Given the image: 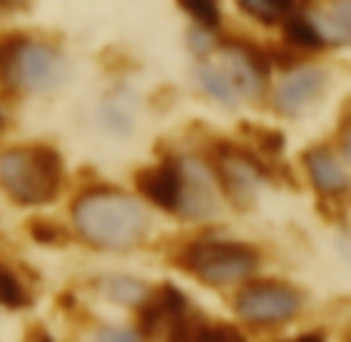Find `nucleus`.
<instances>
[{"label":"nucleus","mask_w":351,"mask_h":342,"mask_svg":"<svg viewBox=\"0 0 351 342\" xmlns=\"http://www.w3.org/2000/svg\"><path fill=\"white\" fill-rule=\"evenodd\" d=\"M19 6H25V0H0V12H12Z\"/></svg>","instance_id":"23"},{"label":"nucleus","mask_w":351,"mask_h":342,"mask_svg":"<svg viewBox=\"0 0 351 342\" xmlns=\"http://www.w3.org/2000/svg\"><path fill=\"white\" fill-rule=\"evenodd\" d=\"M0 127H3V117H0Z\"/></svg>","instance_id":"24"},{"label":"nucleus","mask_w":351,"mask_h":342,"mask_svg":"<svg viewBox=\"0 0 351 342\" xmlns=\"http://www.w3.org/2000/svg\"><path fill=\"white\" fill-rule=\"evenodd\" d=\"M182 269L194 271L200 281L222 287V284H234L243 281L256 271V256L253 247L243 244H228V241H197V244L185 247L182 256L176 259Z\"/></svg>","instance_id":"4"},{"label":"nucleus","mask_w":351,"mask_h":342,"mask_svg":"<svg viewBox=\"0 0 351 342\" xmlns=\"http://www.w3.org/2000/svg\"><path fill=\"white\" fill-rule=\"evenodd\" d=\"M191 77H194V84H197V90L204 93V96H210L213 102L225 105V108H234V105L241 102V99H237V93H234V86L228 84V77L222 74V68H219L216 62L200 59L197 65H194Z\"/></svg>","instance_id":"12"},{"label":"nucleus","mask_w":351,"mask_h":342,"mask_svg":"<svg viewBox=\"0 0 351 342\" xmlns=\"http://www.w3.org/2000/svg\"><path fill=\"white\" fill-rule=\"evenodd\" d=\"M302 308V293L287 284L256 281L237 293V315L247 324H284Z\"/></svg>","instance_id":"6"},{"label":"nucleus","mask_w":351,"mask_h":342,"mask_svg":"<svg viewBox=\"0 0 351 342\" xmlns=\"http://www.w3.org/2000/svg\"><path fill=\"white\" fill-rule=\"evenodd\" d=\"M216 47H219V40H216V34H213V31L197 28V25H194L191 31H188V49H191V53L197 56V62L216 53Z\"/></svg>","instance_id":"18"},{"label":"nucleus","mask_w":351,"mask_h":342,"mask_svg":"<svg viewBox=\"0 0 351 342\" xmlns=\"http://www.w3.org/2000/svg\"><path fill=\"white\" fill-rule=\"evenodd\" d=\"M219 53H222V74L228 77V84L234 86L237 99H259L268 86V74H271V59H268V49L253 47L250 40L241 37H231V40L219 43Z\"/></svg>","instance_id":"5"},{"label":"nucleus","mask_w":351,"mask_h":342,"mask_svg":"<svg viewBox=\"0 0 351 342\" xmlns=\"http://www.w3.org/2000/svg\"><path fill=\"white\" fill-rule=\"evenodd\" d=\"M105 293L117 302V306H142L148 300V287L136 278H111L105 284Z\"/></svg>","instance_id":"16"},{"label":"nucleus","mask_w":351,"mask_h":342,"mask_svg":"<svg viewBox=\"0 0 351 342\" xmlns=\"http://www.w3.org/2000/svg\"><path fill=\"white\" fill-rule=\"evenodd\" d=\"M96 342H142V337L130 327H105L96 337Z\"/></svg>","instance_id":"22"},{"label":"nucleus","mask_w":351,"mask_h":342,"mask_svg":"<svg viewBox=\"0 0 351 342\" xmlns=\"http://www.w3.org/2000/svg\"><path fill=\"white\" fill-rule=\"evenodd\" d=\"M136 185H139L142 197L152 201L160 210H179L182 197V170L179 160H160L145 170L136 173Z\"/></svg>","instance_id":"9"},{"label":"nucleus","mask_w":351,"mask_h":342,"mask_svg":"<svg viewBox=\"0 0 351 342\" xmlns=\"http://www.w3.org/2000/svg\"><path fill=\"white\" fill-rule=\"evenodd\" d=\"M0 302L10 308H22L25 302H28V293H25V287L19 284V278L12 275L6 265H0Z\"/></svg>","instance_id":"17"},{"label":"nucleus","mask_w":351,"mask_h":342,"mask_svg":"<svg viewBox=\"0 0 351 342\" xmlns=\"http://www.w3.org/2000/svg\"><path fill=\"white\" fill-rule=\"evenodd\" d=\"M253 139H256V145L262 148L265 154H280V148H284V136L280 133H274V130H262V127H253Z\"/></svg>","instance_id":"20"},{"label":"nucleus","mask_w":351,"mask_h":342,"mask_svg":"<svg viewBox=\"0 0 351 342\" xmlns=\"http://www.w3.org/2000/svg\"><path fill=\"white\" fill-rule=\"evenodd\" d=\"M234 3L247 19L265 25V28H278L287 16L296 12L299 0H234Z\"/></svg>","instance_id":"13"},{"label":"nucleus","mask_w":351,"mask_h":342,"mask_svg":"<svg viewBox=\"0 0 351 342\" xmlns=\"http://www.w3.org/2000/svg\"><path fill=\"white\" fill-rule=\"evenodd\" d=\"M305 160V170H308V179L321 195L327 197H339L346 195L348 188V170H346V160L333 151L330 145H315L302 154Z\"/></svg>","instance_id":"10"},{"label":"nucleus","mask_w":351,"mask_h":342,"mask_svg":"<svg viewBox=\"0 0 351 342\" xmlns=\"http://www.w3.org/2000/svg\"><path fill=\"white\" fill-rule=\"evenodd\" d=\"M213 173H216V182L225 188V195L231 201H237L241 207L253 201L259 185L268 176L265 167L259 164V158H253L243 148H231V145H219V158H216Z\"/></svg>","instance_id":"8"},{"label":"nucleus","mask_w":351,"mask_h":342,"mask_svg":"<svg viewBox=\"0 0 351 342\" xmlns=\"http://www.w3.org/2000/svg\"><path fill=\"white\" fill-rule=\"evenodd\" d=\"M28 232L43 244H65L68 241V234L59 225H49V222H34V225H28Z\"/></svg>","instance_id":"21"},{"label":"nucleus","mask_w":351,"mask_h":342,"mask_svg":"<svg viewBox=\"0 0 351 342\" xmlns=\"http://www.w3.org/2000/svg\"><path fill=\"white\" fill-rule=\"evenodd\" d=\"M173 342H243V337L222 324H194V327H176Z\"/></svg>","instance_id":"14"},{"label":"nucleus","mask_w":351,"mask_h":342,"mask_svg":"<svg viewBox=\"0 0 351 342\" xmlns=\"http://www.w3.org/2000/svg\"><path fill=\"white\" fill-rule=\"evenodd\" d=\"M74 228L102 250H130L148 232V210L133 195L111 185H96L74 197Z\"/></svg>","instance_id":"1"},{"label":"nucleus","mask_w":351,"mask_h":342,"mask_svg":"<svg viewBox=\"0 0 351 342\" xmlns=\"http://www.w3.org/2000/svg\"><path fill=\"white\" fill-rule=\"evenodd\" d=\"M327 86H330L327 68L315 65V62H296V65L284 68L280 80L271 86V105L280 114L299 117L315 102H321Z\"/></svg>","instance_id":"7"},{"label":"nucleus","mask_w":351,"mask_h":342,"mask_svg":"<svg viewBox=\"0 0 351 342\" xmlns=\"http://www.w3.org/2000/svg\"><path fill=\"white\" fill-rule=\"evenodd\" d=\"M102 123L111 133H130V130H133V117L127 114V108H121V105H114V102L102 105Z\"/></svg>","instance_id":"19"},{"label":"nucleus","mask_w":351,"mask_h":342,"mask_svg":"<svg viewBox=\"0 0 351 342\" xmlns=\"http://www.w3.org/2000/svg\"><path fill=\"white\" fill-rule=\"evenodd\" d=\"M176 3L185 10V16L191 19L197 28L216 31L222 25V10H219V0H176Z\"/></svg>","instance_id":"15"},{"label":"nucleus","mask_w":351,"mask_h":342,"mask_svg":"<svg viewBox=\"0 0 351 342\" xmlns=\"http://www.w3.org/2000/svg\"><path fill=\"white\" fill-rule=\"evenodd\" d=\"M62 185V158L49 145H19L0 154V188L22 207L56 197Z\"/></svg>","instance_id":"3"},{"label":"nucleus","mask_w":351,"mask_h":342,"mask_svg":"<svg viewBox=\"0 0 351 342\" xmlns=\"http://www.w3.org/2000/svg\"><path fill=\"white\" fill-rule=\"evenodd\" d=\"M280 28H284V47L293 53V59L315 56V53H324V49H327L308 12H299L296 10L293 16H287L284 22H280Z\"/></svg>","instance_id":"11"},{"label":"nucleus","mask_w":351,"mask_h":342,"mask_svg":"<svg viewBox=\"0 0 351 342\" xmlns=\"http://www.w3.org/2000/svg\"><path fill=\"white\" fill-rule=\"evenodd\" d=\"M68 77L59 43L34 34H0V90L43 96Z\"/></svg>","instance_id":"2"}]
</instances>
